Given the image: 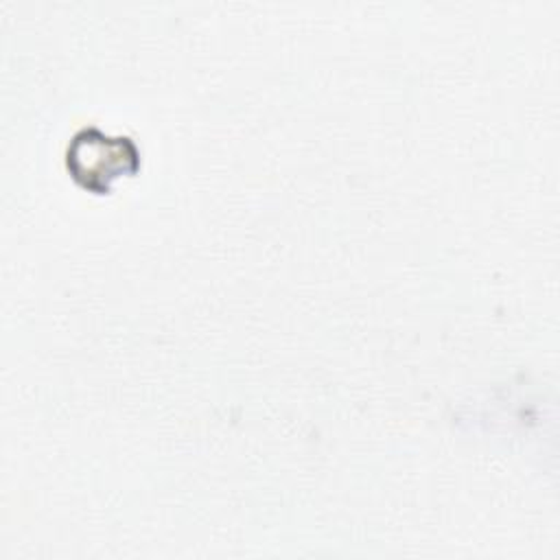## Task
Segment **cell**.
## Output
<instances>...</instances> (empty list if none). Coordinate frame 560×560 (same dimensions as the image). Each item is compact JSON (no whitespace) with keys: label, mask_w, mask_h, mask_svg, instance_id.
I'll use <instances>...</instances> for the list:
<instances>
[{"label":"cell","mask_w":560,"mask_h":560,"mask_svg":"<svg viewBox=\"0 0 560 560\" xmlns=\"http://www.w3.org/2000/svg\"><path fill=\"white\" fill-rule=\"evenodd\" d=\"M66 166L79 186L103 195L112 190L114 179L138 173L140 149L129 136H109L90 125L72 136Z\"/></svg>","instance_id":"1"}]
</instances>
